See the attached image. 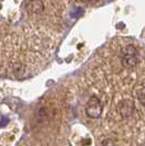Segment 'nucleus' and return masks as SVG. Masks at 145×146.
I'll use <instances>...</instances> for the list:
<instances>
[{
  "mask_svg": "<svg viewBox=\"0 0 145 146\" xmlns=\"http://www.w3.org/2000/svg\"><path fill=\"white\" fill-rule=\"evenodd\" d=\"M121 63L126 68H132L138 63V50L133 45H128L121 51Z\"/></svg>",
  "mask_w": 145,
  "mask_h": 146,
  "instance_id": "obj_1",
  "label": "nucleus"
},
{
  "mask_svg": "<svg viewBox=\"0 0 145 146\" xmlns=\"http://www.w3.org/2000/svg\"><path fill=\"white\" fill-rule=\"evenodd\" d=\"M102 113V104L98 97L92 96L87 103L86 107V114L91 119H97L101 115Z\"/></svg>",
  "mask_w": 145,
  "mask_h": 146,
  "instance_id": "obj_2",
  "label": "nucleus"
},
{
  "mask_svg": "<svg viewBox=\"0 0 145 146\" xmlns=\"http://www.w3.org/2000/svg\"><path fill=\"white\" fill-rule=\"evenodd\" d=\"M116 109L122 117H129L132 115V113L134 111V104L131 100L125 99V100H122L119 102Z\"/></svg>",
  "mask_w": 145,
  "mask_h": 146,
  "instance_id": "obj_3",
  "label": "nucleus"
},
{
  "mask_svg": "<svg viewBox=\"0 0 145 146\" xmlns=\"http://www.w3.org/2000/svg\"><path fill=\"white\" fill-rule=\"evenodd\" d=\"M24 5L27 7L28 12L31 13V15L41 13L44 10V5L42 1H27Z\"/></svg>",
  "mask_w": 145,
  "mask_h": 146,
  "instance_id": "obj_4",
  "label": "nucleus"
},
{
  "mask_svg": "<svg viewBox=\"0 0 145 146\" xmlns=\"http://www.w3.org/2000/svg\"><path fill=\"white\" fill-rule=\"evenodd\" d=\"M135 94H136L138 100L145 107V84H141L136 87Z\"/></svg>",
  "mask_w": 145,
  "mask_h": 146,
  "instance_id": "obj_5",
  "label": "nucleus"
},
{
  "mask_svg": "<svg viewBox=\"0 0 145 146\" xmlns=\"http://www.w3.org/2000/svg\"><path fill=\"white\" fill-rule=\"evenodd\" d=\"M102 146H116V144L113 143V141L112 139H104L103 142H102Z\"/></svg>",
  "mask_w": 145,
  "mask_h": 146,
  "instance_id": "obj_6",
  "label": "nucleus"
}]
</instances>
